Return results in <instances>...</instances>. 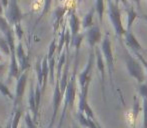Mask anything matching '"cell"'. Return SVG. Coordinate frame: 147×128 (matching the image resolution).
<instances>
[{"mask_svg": "<svg viewBox=\"0 0 147 128\" xmlns=\"http://www.w3.org/2000/svg\"><path fill=\"white\" fill-rule=\"evenodd\" d=\"M142 104H143V128H147V98L142 99Z\"/></svg>", "mask_w": 147, "mask_h": 128, "instance_id": "35", "label": "cell"}, {"mask_svg": "<svg viewBox=\"0 0 147 128\" xmlns=\"http://www.w3.org/2000/svg\"><path fill=\"white\" fill-rule=\"evenodd\" d=\"M2 13H3V6H2V4L0 3V16L2 15Z\"/></svg>", "mask_w": 147, "mask_h": 128, "instance_id": "42", "label": "cell"}, {"mask_svg": "<svg viewBox=\"0 0 147 128\" xmlns=\"http://www.w3.org/2000/svg\"><path fill=\"white\" fill-rule=\"evenodd\" d=\"M13 27H14V30H13V31L15 32V34H16V35H17L18 41L21 40L22 36H23V29H22V27H21V24H20V23L14 24Z\"/></svg>", "mask_w": 147, "mask_h": 128, "instance_id": "36", "label": "cell"}, {"mask_svg": "<svg viewBox=\"0 0 147 128\" xmlns=\"http://www.w3.org/2000/svg\"><path fill=\"white\" fill-rule=\"evenodd\" d=\"M94 56L96 58V66L99 70L101 75V89H102V96L104 101H106V93H105V82H106V67H105L104 59H103L102 53H101L100 47H95Z\"/></svg>", "mask_w": 147, "mask_h": 128, "instance_id": "7", "label": "cell"}, {"mask_svg": "<svg viewBox=\"0 0 147 128\" xmlns=\"http://www.w3.org/2000/svg\"><path fill=\"white\" fill-rule=\"evenodd\" d=\"M67 11V8L65 6H58L55 9L54 12V31H56L59 28V25L63 23V18L65 16V13Z\"/></svg>", "mask_w": 147, "mask_h": 128, "instance_id": "14", "label": "cell"}, {"mask_svg": "<svg viewBox=\"0 0 147 128\" xmlns=\"http://www.w3.org/2000/svg\"><path fill=\"white\" fill-rule=\"evenodd\" d=\"M6 68V63H0V75L4 72Z\"/></svg>", "mask_w": 147, "mask_h": 128, "instance_id": "40", "label": "cell"}, {"mask_svg": "<svg viewBox=\"0 0 147 128\" xmlns=\"http://www.w3.org/2000/svg\"><path fill=\"white\" fill-rule=\"evenodd\" d=\"M6 128H11V121H9V122L7 123V125H6Z\"/></svg>", "mask_w": 147, "mask_h": 128, "instance_id": "43", "label": "cell"}, {"mask_svg": "<svg viewBox=\"0 0 147 128\" xmlns=\"http://www.w3.org/2000/svg\"><path fill=\"white\" fill-rule=\"evenodd\" d=\"M29 107L31 112H33V115H34V120L37 118V115H38V110L36 108V103H35V93L34 90H33V87L31 85L30 90H29Z\"/></svg>", "mask_w": 147, "mask_h": 128, "instance_id": "21", "label": "cell"}, {"mask_svg": "<svg viewBox=\"0 0 147 128\" xmlns=\"http://www.w3.org/2000/svg\"><path fill=\"white\" fill-rule=\"evenodd\" d=\"M0 50L2 53L6 55V56H9L11 53H10V48L8 42L6 41L5 37H0Z\"/></svg>", "mask_w": 147, "mask_h": 128, "instance_id": "24", "label": "cell"}, {"mask_svg": "<svg viewBox=\"0 0 147 128\" xmlns=\"http://www.w3.org/2000/svg\"><path fill=\"white\" fill-rule=\"evenodd\" d=\"M65 60H66V53L65 51L60 53L59 58H58V64H57V78H60L61 76V71H62V67L65 64Z\"/></svg>", "mask_w": 147, "mask_h": 128, "instance_id": "23", "label": "cell"}, {"mask_svg": "<svg viewBox=\"0 0 147 128\" xmlns=\"http://www.w3.org/2000/svg\"><path fill=\"white\" fill-rule=\"evenodd\" d=\"M57 50V45H56V38H53L51 44L49 45V50H48V54L46 55L47 59H51L52 57H54V54Z\"/></svg>", "mask_w": 147, "mask_h": 128, "instance_id": "27", "label": "cell"}, {"mask_svg": "<svg viewBox=\"0 0 147 128\" xmlns=\"http://www.w3.org/2000/svg\"><path fill=\"white\" fill-rule=\"evenodd\" d=\"M125 10H126V13H127V25H126L125 29L127 31H131L132 25H133L134 21L137 19V12H136L135 8L131 5L126 7Z\"/></svg>", "mask_w": 147, "mask_h": 128, "instance_id": "15", "label": "cell"}, {"mask_svg": "<svg viewBox=\"0 0 147 128\" xmlns=\"http://www.w3.org/2000/svg\"><path fill=\"white\" fill-rule=\"evenodd\" d=\"M96 125H97V128H103L100 124H99V122H98L97 120H96Z\"/></svg>", "mask_w": 147, "mask_h": 128, "instance_id": "45", "label": "cell"}, {"mask_svg": "<svg viewBox=\"0 0 147 128\" xmlns=\"http://www.w3.org/2000/svg\"><path fill=\"white\" fill-rule=\"evenodd\" d=\"M25 52H24V49L23 47H22V42L21 40L18 41V44L17 46L15 47V56L16 58H17V60H21L22 58H23L24 56H25Z\"/></svg>", "mask_w": 147, "mask_h": 128, "instance_id": "25", "label": "cell"}, {"mask_svg": "<svg viewBox=\"0 0 147 128\" xmlns=\"http://www.w3.org/2000/svg\"><path fill=\"white\" fill-rule=\"evenodd\" d=\"M65 31H66V25L65 23L62 24V29L61 32H60V38H59V45H58V50H57V54L60 55V53L62 52V49H63V46L65 44Z\"/></svg>", "mask_w": 147, "mask_h": 128, "instance_id": "22", "label": "cell"}, {"mask_svg": "<svg viewBox=\"0 0 147 128\" xmlns=\"http://www.w3.org/2000/svg\"><path fill=\"white\" fill-rule=\"evenodd\" d=\"M68 70H69V64L66 63L65 67H64V70H63V74H62L59 78V87H60V91H61L62 95L64 94V91H65L66 85H67V82H68Z\"/></svg>", "mask_w": 147, "mask_h": 128, "instance_id": "17", "label": "cell"}, {"mask_svg": "<svg viewBox=\"0 0 147 128\" xmlns=\"http://www.w3.org/2000/svg\"><path fill=\"white\" fill-rule=\"evenodd\" d=\"M51 1L52 0H44V6H43V10H42V13H41V15H40V17L38 18V20L36 21V24H35V26L38 24V22L41 20V18L43 17V16L45 15V14H47L48 13V11H49V9H50V6H51Z\"/></svg>", "mask_w": 147, "mask_h": 128, "instance_id": "31", "label": "cell"}, {"mask_svg": "<svg viewBox=\"0 0 147 128\" xmlns=\"http://www.w3.org/2000/svg\"><path fill=\"white\" fill-rule=\"evenodd\" d=\"M95 12H96L97 16H98V20L100 23H102L103 21V15L105 12V2L104 0H95V6H94Z\"/></svg>", "mask_w": 147, "mask_h": 128, "instance_id": "18", "label": "cell"}, {"mask_svg": "<svg viewBox=\"0 0 147 128\" xmlns=\"http://www.w3.org/2000/svg\"><path fill=\"white\" fill-rule=\"evenodd\" d=\"M142 17H143V19L147 22V14H143V15H142Z\"/></svg>", "mask_w": 147, "mask_h": 128, "instance_id": "44", "label": "cell"}, {"mask_svg": "<svg viewBox=\"0 0 147 128\" xmlns=\"http://www.w3.org/2000/svg\"><path fill=\"white\" fill-rule=\"evenodd\" d=\"M133 53V55L136 57V58L139 60V62L141 63V65H142V67H143V69H145L146 71H147V60L145 58H144V56L141 54L140 52H132Z\"/></svg>", "mask_w": 147, "mask_h": 128, "instance_id": "34", "label": "cell"}, {"mask_svg": "<svg viewBox=\"0 0 147 128\" xmlns=\"http://www.w3.org/2000/svg\"><path fill=\"white\" fill-rule=\"evenodd\" d=\"M93 60H94V51L91 49L87 64L79 74L78 81L80 86V95H88V89L90 85L91 79H92V68H93Z\"/></svg>", "mask_w": 147, "mask_h": 128, "instance_id": "5", "label": "cell"}, {"mask_svg": "<svg viewBox=\"0 0 147 128\" xmlns=\"http://www.w3.org/2000/svg\"><path fill=\"white\" fill-rule=\"evenodd\" d=\"M10 56H11V61H10V67H9V76H8V80H9V81L12 78L18 79L20 74H21L19 64H18L17 58H16V56H15V52L11 53Z\"/></svg>", "mask_w": 147, "mask_h": 128, "instance_id": "13", "label": "cell"}, {"mask_svg": "<svg viewBox=\"0 0 147 128\" xmlns=\"http://www.w3.org/2000/svg\"><path fill=\"white\" fill-rule=\"evenodd\" d=\"M113 1H114V3L117 4V5H119V3H122L124 6H125V8L130 5L129 2H128V0H113Z\"/></svg>", "mask_w": 147, "mask_h": 128, "instance_id": "38", "label": "cell"}, {"mask_svg": "<svg viewBox=\"0 0 147 128\" xmlns=\"http://www.w3.org/2000/svg\"><path fill=\"white\" fill-rule=\"evenodd\" d=\"M11 27H12V26L10 25L9 22L7 21L6 17H4V16H2V15L0 16V30L3 32V34Z\"/></svg>", "mask_w": 147, "mask_h": 128, "instance_id": "28", "label": "cell"}, {"mask_svg": "<svg viewBox=\"0 0 147 128\" xmlns=\"http://www.w3.org/2000/svg\"><path fill=\"white\" fill-rule=\"evenodd\" d=\"M6 19L11 26L20 23L22 19L21 10L18 5V0H8V5L6 8Z\"/></svg>", "mask_w": 147, "mask_h": 128, "instance_id": "6", "label": "cell"}, {"mask_svg": "<svg viewBox=\"0 0 147 128\" xmlns=\"http://www.w3.org/2000/svg\"><path fill=\"white\" fill-rule=\"evenodd\" d=\"M84 36L86 37L88 45L90 46V48L92 50H94V48L97 46L99 42L102 39V33H101V29L99 27V25H93L90 28L86 29V32L84 33Z\"/></svg>", "mask_w": 147, "mask_h": 128, "instance_id": "8", "label": "cell"}, {"mask_svg": "<svg viewBox=\"0 0 147 128\" xmlns=\"http://www.w3.org/2000/svg\"><path fill=\"white\" fill-rule=\"evenodd\" d=\"M68 22H69V30L71 37L77 35L79 33L80 27H81V21H80L79 17L77 16L74 9H72L69 12V20H68Z\"/></svg>", "mask_w": 147, "mask_h": 128, "instance_id": "12", "label": "cell"}, {"mask_svg": "<svg viewBox=\"0 0 147 128\" xmlns=\"http://www.w3.org/2000/svg\"><path fill=\"white\" fill-rule=\"evenodd\" d=\"M25 123L28 128H37L34 123V121H33V119L31 118L29 112H26V114H25Z\"/></svg>", "mask_w": 147, "mask_h": 128, "instance_id": "37", "label": "cell"}, {"mask_svg": "<svg viewBox=\"0 0 147 128\" xmlns=\"http://www.w3.org/2000/svg\"><path fill=\"white\" fill-rule=\"evenodd\" d=\"M122 50H123V60L125 62L126 69H127L129 75L138 82V84L143 83L145 81V73L142 67L141 63L137 58L128 50L127 47L121 42Z\"/></svg>", "mask_w": 147, "mask_h": 128, "instance_id": "2", "label": "cell"}, {"mask_svg": "<svg viewBox=\"0 0 147 128\" xmlns=\"http://www.w3.org/2000/svg\"><path fill=\"white\" fill-rule=\"evenodd\" d=\"M138 93L142 99L147 98V84H145L144 82L138 84Z\"/></svg>", "mask_w": 147, "mask_h": 128, "instance_id": "33", "label": "cell"}, {"mask_svg": "<svg viewBox=\"0 0 147 128\" xmlns=\"http://www.w3.org/2000/svg\"><path fill=\"white\" fill-rule=\"evenodd\" d=\"M76 68H77V60L75 62V68H74L73 74L71 75L70 79H68L67 85H66V89L63 94V110H62V114L60 117L59 121V127L62 125L65 117L66 111L69 108L71 110L73 108L74 101H75L76 96Z\"/></svg>", "mask_w": 147, "mask_h": 128, "instance_id": "3", "label": "cell"}, {"mask_svg": "<svg viewBox=\"0 0 147 128\" xmlns=\"http://www.w3.org/2000/svg\"><path fill=\"white\" fill-rule=\"evenodd\" d=\"M35 103H36V108L39 111V107H40V101H41V95H42V92H41L40 86L37 84L36 87H35Z\"/></svg>", "mask_w": 147, "mask_h": 128, "instance_id": "30", "label": "cell"}, {"mask_svg": "<svg viewBox=\"0 0 147 128\" xmlns=\"http://www.w3.org/2000/svg\"><path fill=\"white\" fill-rule=\"evenodd\" d=\"M74 128H77V127H74Z\"/></svg>", "mask_w": 147, "mask_h": 128, "instance_id": "46", "label": "cell"}, {"mask_svg": "<svg viewBox=\"0 0 147 128\" xmlns=\"http://www.w3.org/2000/svg\"><path fill=\"white\" fill-rule=\"evenodd\" d=\"M107 15H108V18L110 19L112 27L114 29L115 36L121 39L126 29L122 24L121 11H120L119 5L115 4L113 0H107Z\"/></svg>", "mask_w": 147, "mask_h": 128, "instance_id": "4", "label": "cell"}, {"mask_svg": "<svg viewBox=\"0 0 147 128\" xmlns=\"http://www.w3.org/2000/svg\"><path fill=\"white\" fill-rule=\"evenodd\" d=\"M95 13V9L94 7H92L87 13L84 15V17L81 20V26L83 29H88L91 26L94 25V21H93V16Z\"/></svg>", "mask_w": 147, "mask_h": 128, "instance_id": "16", "label": "cell"}, {"mask_svg": "<svg viewBox=\"0 0 147 128\" xmlns=\"http://www.w3.org/2000/svg\"><path fill=\"white\" fill-rule=\"evenodd\" d=\"M41 68H42V75H43V84H42V91L41 92L43 94L45 87H46L47 79H48V75H49V67H48V59H47V56H45L43 58Z\"/></svg>", "mask_w": 147, "mask_h": 128, "instance_id": "19", "label": "cell"}, {"mask_svg": "<svg viewBox=\"0 0 147 128\" xmlns=\"http://www.w3.org/2000/svg\"><path fill=\"white\" fill-rule=\"evenodd\" d=\"M0 92L5 97H9L10 99L14 100V96L12 95V93L9 91V88L7 87L6 84H4L3 82H1V81H0Z\"/></svg>", "mask_w": 147, "mask_h": 128, "instance_id": "29", "label": "cell"}, {"mask_svg": "<svg viewBox=\"0 0 147 128\" xmlns=\"http://www.w3.org/2000/svg\"><path fill=\"white\" fill-rule=\"evenodd\" d=\"M146 1H147V0H146Z\"/></svg>", "mask_w": 147, "mask_h": 128, "instance_id": "47", "label": "cell"}, {"mask_svg": "<svg viewBox=\"0 0 147 128\" xmlns=\"http://www.w3.org/2000/svg\"><path fill=\"white\" fill-rule=\"evenodd\" d=\"M54 83H55V88H54V93H53V115H52V118H51V123L48 128L52 127L53 123H54V120H55V117H56L57 111H58V108L60 107V103H61L62 99H63V95H62L61 91H60L58 78H56Z\"/></svg>", "mask_w": 147, "mask_h": 128, "instance_id": "11", "label": "cell"}, {"mask_svg": "<svg viewBox=\"0 0 147 128\" xmlns=\"http://www.w3.org/2000/svg\"><path fill=\"white\" fill-rule=\"evenodd\" d=\"M1 4H2V6H3V8H7L8 0H1Z\"/></svg>", "mask_w": 147, "mask_h": 128, "instance_id": "41", "label": "cell"}, {"mask_svg": "<svg viewBox=\"0 0 147 128\" xmlns=\"http://www.w3.org/2000/svg\"><path fill=\"white\" fill-rule=\"evenodd\" d=\"M123 39H124V42H125L126 47H127L130 52H140L143 49L141 44L138 42L135 35L131 31H127L126 30L123 35Z\"/></svg>", "mask_w": 147, "mask_h": 128, "instance_id": "10", "label": "cell"}, {"mask_svg": "<svg viewBox=\"0 0 147 128\" xmlns=\"http://www.w3.org/2000/svg\"><path fill=\"white\" fill-rule=\"evenodd\" d=\"M36 72H37V78H38V85L42 88L43 84V75H42V68H41L40 61H38L36 64Z\"/></svg>", "mask_w": 147, "mask_h": 128, "instance_id": "32", "label": "cell"}, {"mask_svg": "<svg viewBox=\"0 0 147 128\" xmlns=\"http://www.w3.org/2000/svg\"><path fill=\"white\" fill-rule=\"evenodd\" d=\"M100 50L102 53L103 59H104L105 67H106L107 73L109 75V80H110L111 88L113 92H115V83H114V76H115V64H114V55H113L112 45L109 38L108 33H105L104 37L101 42Z\"/></svg>", "mask_w": 147, "mask_h": 128, "instance_id": "1", "label": "cell"}, {"mask_svg": "<svg viewBox=\"0 0 147 128\" xmlns=\"http://www.w3.org/2000/svg\"><path fill=\"white\" fill-rule=\"evenodd\" d=\"M27 72H22L20 74L19 78L17 79V84H16V92L15 96H14V108H16V106L21 103L22 97H23L24 91H25V86H26V81H27Z\"/></svg>", "mask_w": 147, "mask_h": 128, "instance_id": "9", "label": "cell"}, {"mask_svg": "<svg viewBox=\"0 0 147 128\" xmlns=\"http://www.w3.org/2000/svg\"><path fill=\"white\" fill-rule=\"evenodd\" d=\"M132 2L135 4L136 7H137L138 9H140V8H141V1H140V0H132Z\"/></svg>", "mask_w": 147, "mask_h": 128, "instance_id": "39", "label": "cell"}, {"mask_svg": "<svg viewBox=\"0 0 147 128\" xmlns=\"http://www.w3.org/2000/svg\"><path fill=\"white\" fill-rule=\"evenodd\" d=\"M84 38V34L82 33H78L77 35L71 37V40H70V44L69 46H74V48L76 49V58H78V54H79V49H80V45L82 43V40Z\"/></svg>", "mask_w": 147, "mask_h": 128, "instance_id": "20", "label": "cell"}, {"mask_svg": "<svg viewBox=\"0 0 147 128\" xmlns=\"http://www.w3.org/2000/svg\"><path fill=\"white\" fill-rule=\"evenodd\" d=\"M22 116V109L21 108H17L15 112V115H14L13 119L11 120V128H17L18 124H19L20 118Z\"/></svg>", "mask_w": 147, "mask_h": 128, "instance_id": "26", "label": "cell"}]
</instances>
